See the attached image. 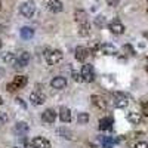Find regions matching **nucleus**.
<instances>
[{
    "label": "nucleus",
    "instance_id": "27",
    "mask_svg": "<svg viewBox=\"0 0 148 148\" xmlns=\"http://www.w3.org/2000/svg\"><path fill=\"white\" fill-rule=\"evenodd\" d=\"M8 120H9L8 114L5 113V111H0V127H2L3 125H6V123H8Z\"/></svg>",
    "mask_w": 148,
    "mask_h": 148
},
{
    "label": "nucleus",
    "instance_id": "26",
    "mask_svg": "<svg viewBox=\"0 0 148 148\" xmlns=\"http://www.w3.org/2000/svg\"><path fill=\"white\" fill-rule=\"evenodd\" d=\"M79 125H88V121H89V114L88 113H79Z\"/></svg>",
    "mask_w": 148,
    "mask_h": 148
},
{
    "label": "nucleus",
    "instance_id": "30",
    "mask_svg": "<svg viewBox=\"0 0 148 148\" xmlns=\"http://www.w3.org/2000/svg\"><path fill=\"white\" fill-rule=\"evenodd\" d=\"M119 3H120V0H107V5H108V6H111V8L117 6Z\"/></svg>",
    "mask_w": 148,
    "mask_h": 148
},
{
    "label": "nucleus",
    "instance_id": "23",
    "mask_svg": "<svg viewBox=\"0 0 148 148\" xmlns=\"http://www.w3.org/2000/svg\"><path fill=\"white\" fill-rule=\"evenodd\" d=\"M127 120L132 123V125H139V123H141V114L139 113H135V111H130V113H127Z\"/></svg>",
    "mask_w": 148,
    "mask_h": 148
},
{
    "label": "nucleus",
    "instance_id": "13",
    "mask_svg": "<svg viewBox=\"0 0 148 148\" xmlns=\"http://www.w3.org/2000/svg\"><path fill=\"white\" fill-rule=\"evenodd\" d=\"M31 145H33L34 148H51V142H49L47 139H45V138H42V136L33 138Z\"/></svg>",
    "mask_w": 148,
    "mask_h": 148
},
{
    "label": "nucleus",
    "instance_id": "6",
    "mask_svg": "<svg viewBox=\"0 0 148 148\" xmlns=\"http://www.w3.org/2000/svg\"><path fill=\"white\" fill-rule=\"evenodd\" d=\"M30 59H31L30 53H28L27 51H24V52H21V53L18 55V58H16V64H15L14 67H15V68H24V67H27L28 62H30Z\"/></svg>",
    "mask_w": 148,
    "mask_h": 148
},
{
    "label": "nucleus",
    "instance_id": "17",
    "mask_svg": "<svg viewBox=\"0 0 148 148\" xmlns=\"http://www.w3.org/2000/svg\"><path fill=\"white\" fill-rule=\"evenodd\" d=\"M99 51H101L104 55H116V53H117L116 46H113L111 43H104V45H101Z\"/></svg>",
    "mask_w": 148,
    "mask_h": 148
},
{
    "label": "nucleus",
    "instance_id": "5",
    "mask_svg": "<svg viewBox=\"0 0 148 148\" xmlns=\"http://www.w3.org/2000/svg\"><path fill=\"white\" fill-rule=\"evenodd\" d=\"M80 74H82V80L83 82L90 83L93 80V68H92V65L90 64H84L82 67V73Z\"/></svg>",
    "mask_w": 148,
    "mask_h": 148
},
{
    "label": "nucleus",
    "instance_id": "15",
    "mask_svg": "<svg viewBox=\"0 0 148 148\" xmlns=\"http://www.w3.org/2000/svg\"><path fill=\"white\" fill-rule=\"evenodd\" d=\"M56 135L64 139H68V141H73L74 139V133L71 130H68L67 127H58L56 129Z\"/></svg>",
    "mask_w": 148,
    "mask_h": 148
},
{
    "label": "nucleus",
    "instance_id": "24",
    "mask_svg": "<svg viewBox=\"0 0 148 148\" xmlns=\"http://www.w3.org/2000/svg\"><path fill=\"white\" fill-rule=\"evenodd\" d=\"M19 34H21L22 39L28 40V39H31V37L34 36V30H33L31 27H22V28H21V31H19Z\"/></svg>",
    "mask_w": 148,
    "mask_h": 148
},
{
    "label": "nucleus",
    "instance_id": "8",
    "mask_svg": "<svg viewBox=\"0 0 148 148\" xmlns=\"http://www.w3.org/2000/svg\"><path fill=\"white\" fill-rule=\"evenodd\" d=\"M89 53H90V51L83 47V46H77L76 51H74V56H76V59L79 61V62H84V61L88 59Z\"/></svg>",
    "mask_w": 148,
    "mask_h": 148
},
{
    "label": "nucleus",
    "instance_id": "22",
    "mask_svg": "<svg viewBox=\"0 0 148 148\" xmlns=\"http://www.w3.org/2000/svg\"><path fill=\"white\" fill-rule=\"evenodd\" d=\"M79 34L82 37H88L90 34V24L89 22H83V24H79Z\"/></svg>",
    "mask_w": 148,
    "mask_h": 148
},
{
    "label": "nucleus",
    "instance_id": "2",
    "mask_svg": "<svg viewBox=\"0 0 148 148\" xmlns=\"http://www.w3.org/2000/svg\"><path fill=\"white\" fill-rule=\"evenodd\" d=\"M27 82H28L27 76H15L14 80H12L10 83H8L6 89H8V92H15L18 89H22L24 86L27 84Z\"/></svg>",
    "mask_w": 148,
    "mask_h": 148
},
{
    "label": "nucleus",
    "instance_id": "38",
    "mask_svg": "<svg viewBox=\"0 0 148 148\" xmlns=\"http://www.w3.org/2000/svg\"><path fill=\"white\" fill-rule=\"evenodd\" d=\"M2 76H3V70H2V68H0V77H2Z\"/></svg>",
    "mask_w": 148,
    "mask_h": 148
},
{
    "label": "nucleus",
    "instance_id": "28",
    "mask_svg": "<svg viewBox=\"0 0 148 148\" xmlns=\"http://www.w3.org/2000/svg\"><path fill=\"white\" fill-rule=\"evenodd\" d=\"M95 24H96L98 27H102L104 24H105V18L104 16H96L95 18Z\"/></svg>",
    "mask_w": 148,
    "mask_h": 148
},
{
    "label": "nucleus",
    "instance_id": "11",
    "mask_svg": "<svg viewBox=\"0 0 148 148\" xmlns=\"http://www.w3.org/2000/svg\"><path fill=\"white\" fill-rule=\"evenodd\" d=\"M30 101H31L33 105H42V104H45V101H46V96H45L40 90H36V92H33V93L30 95Z\"/></svg>",
    "mask_w": 148,
    "mask_h": 148
},
{
    "label": "nucleus",
    "instance_id": "36",
    "mask_svg": "<svg viewBox=\"0 0 148 148\" xmlns=\"http://www.w3.org/2000/svg\"><path fill=\"white\" fill-rule=\"evenodd\" d=\"M145 70H147V71H148V58H147V59H145Z\"/></svg>",
    "mask_w": 148,
    "mask_h": 148
},
{
    "label": "nucleus",
    "instance_id": "14",
    "mask_svg": "<svg viewBox=\"0 0 148 148\" xmlns=\"http://www.w3.org/2000/svg\"><path fill=\"white\" fill-rule=\"evenodd\" d=\"M59 119H61V121L62 123H70L71 121V111H70V108L68 107H61L59 108Z\"/></svg>",
    "mask_w": 148,
    "mask_h": 148
},
{
    "label": "nucleus",
    "instance_id": "1",
    "mask_svg": "<svg viewBox=\"0 0 148 148\" xmlns=\"http://www.w3.org/2000/svg\"><path fill=\"white\" fill-rule=\"evenodd\" d=\"M62 52L59 51V49H46L45 52V59L49 65H55L58 64L61 59H62Z\"/></svg>",
    "mask_w": 148,
    "mask_h": 148
},
{
    "label": "nucleus",
    "instance_id": "32",
    "mask_svg": "<svg viewBox=\"0 0 148 148\" xmlns=\"http://www.w3.org/2000/svg\"><path fill=\"white\" fill-rule=\"evenodd\" d=\"M142 113L148 117V102H142Z\"/></svg>",
    "mask_w": 148,
    "mask_h": 148
},
{
    "label": "nucleus",
    "instance_id": "33",
    "mask_svg": "<svg viewBox=\"0 0 148 148\" xmlns=\"http://www.w3.org/2000/svg\"><path fill=\"white\" fill-rule=\"evenodd\" d=\"M123 49H125L126 52H129V55H133V49H132L130 45H125V46H123Z\"/></svg>",
    "mask_w": 148,
    "mask_h": 148
},
{
    "label": "nucleus",
    "instance_id": "31",
    "mask_svg": "<svg viewBox=\"0 0 148 148\" xmlns=\"http://www.w3.org/2000/svg\"><path fill=\"white\" fill-rule=\"evenodd\" d=\"M73 79L76 80V82H80L82 80V74L77 73V71H73Z\"/></svg>",
    "mask_w": 148,
    "mask_h": 148
},
{
    "label": "nucleus",
    "instance_id": "4",
    "mask_svg": "<svg viewBox=\"0 0 148 148\" xmlns=\"http://www.w3.org/2000/svg\"><path fill=\"white\" fill-rule=\"evenodd\" d=\"M113 99H114V107H117V108H125L129 104V98L123 92H116L113 95Z\"/></svg>",
    "mask_w": 148,
    "mask_h": 148
},
{
    "label": "nucleus",
    "instance_id": "41",
    "mask_svg": "<svg viewBox=\"0 0 148 148\" xmlns=\"http://www.w3.org/2000/svg\"><path fill=\"white\" fill-rule=\"evenodd\" d=\"M14 148H19V147H14Z\"/></svg>",
    "mask_w": 148,
    "mask_h": 148
},
{
    "label": "nucleus",
    "instance_id": "35",
    "mask_svg": "<svg viewBox=\"0 0 148 148\" xmlns=\"http://www.w3.org/2000/svg\"><path fill=\"white\" fill-rule=\"evenodd\" d=\"M16 102H18V104H19V105H21L22 108H25V104L22 102V99H21V98H16Z\"/></svg>",
    "mask_w": 148,
    "mask_h": 148
},
{
    "label": "nucleus",
    "instance_id": "9",
    "mask_svg": "<svg viewBox=\"0 0 148 148\" xmlns=\"http://www.w3.org/2000/svg\"><path fill=\"white\" fill-rule=\"evenodd\" d=\"M51 86H52L53 89H56V90H62V89H65V86H67V79L65 77H61V76L53 77L51 80Z\"/></svg>",
    "mask_w": 148,
    "mask_h": 148
},
{
    "label": "nucleus",
    "instance_id": "16",
    "mask_svg": "<svg viewBox=\"0 0 148 148\" xmlns=\"http://www.w3.org/2000/svg\"><path fill=\"white\" fill-rule=\"evenodd\" d=\"M90 101H92V104H93L96 108H99V110H105V108H107V102L104 101V98L98 96V95H92V96H90Z\"/></svg>",
    "mask_w": 148,
    "mask_h": 148
},
{
    "label": "nucleus",
    "instance_id": "20",
    "mask_svg": "<svg viewBox=\"0 0 148 148\" xmlns=\"http://www.w3.org/2000/svg\"><path fill=\"white\" fill-rule=\"evenodd\" d=\"M74 18H76V21H77L79 24L88 22V14H86L83 9H77L76 12H74Z\"/></svg>",
    "mask_w": 148,
    "mask_h": 148
},
{
    "label": "nucleus",
    "instance_id": "40",
    "mask_svg": "<svg viewBox=\"0 0 148 148\" xmlns=\"http://www.w3.org/2000/svg\"><path fill=\"white\" fill-rule=\"evenodd\" d=\"M0 8H2V2H0Z\"/></svg>",
    "mask_w": 148,
    "mask_h": 148
},
{
    "label": "nucleus",
    "instance_id": "3",
    "mask_svg": "<svg viewBox=\"0 0 148 148\" xmlns=\"http://www.w3.org/2000/svg\"><path fill=\"white\" fill-rule=\"evenodd\" d=\"M19 12H21L22 16L33 18L34 12H36V6H34L31 2H24V3H21V6H19Z\"/></svg>",
    "mask_w": 148,
    "mask_h": 148
},
{
    "label": "nucleus",
    "instance_id": "37",
    "mask_svg": "<svg viewBox=\"0 0 148 148\" xmlns=\"http://www.w3.org/2000/svg\"><path fill=\"white\" fill-rule=\"evenodd\" d=\"M2 104H3V98H2V96H0V105H2Z\"/></svg>",
    "mask_w": 148,
    "mask_h": 148
},
{
    "label": "nucleus",
    "instance_id": "25",
    "mask_svg": "<svg viewBox=\"0 0 148 148\" xmlns=\"http://www.w3.org/2000/svg\"><path fill=\"white\" fill-rule=\"evenodd\" d=\"M3 61L6 64H9V65H15L16 64V56H15V53H12V52H6V53H3Z\"/></svg>",
    "mask_w": 148,
    "mask_h": 148
},
{
    "label": "nucleus",
    "instance_id": "34",
    "mask_svg": "<svg viewBox=\"0 0 148 148\" xmlns=\"http://www.w3.org/2000/svg\"><path fill=\"white\" fill-rule=\"evenodd\" d=\"M135 148H148V144L144 142V141H141V142L136 144V147H135Z\"/></svg>",
    "mask_w": 148,
    "mask_h": 148
},
{
    "label": "nucleus",
    "instance_id": "39",
    "mask_svg": "<svg viewBox=\"0 0 148 148\" xmlns=\"http://www.w3.org/2000/svg\"><path fill=\"white\" fill-rule=\"evenodd\" d=\"M2 46H3V43H2V40H0V49H2Z\"/></svg>",
    "mask_w": 148,
    "mask_h": 148
},
{
    "label": "nucleus",
    "instance_id": "10",
    "mask_svg": "<svg viewBox=\"0 0 148 148\" xmlns=\"http://www.w3.org/2000/svg\"><path fill=\"white\" fill-rule=\"evenodd\" d=\"M47 9L52 12V14H59V12H62L64 9V5L61 0H49L47 2Z\"/></svg>",
    "mask_w": 148,
    "mask_h": 148
},
{
    "label": "nucleus",
    "instance_id": "21",
    "mask_svg": "<svg viewBox=\"0 0 148 148\" xmlns=\"http://www.w3.org/2000/svg\"><path fill=\"white\" fill-rule=\"evenodd\" d=\"M111 125H113V119L111 117H104V119L99 120V129L101 130H110L113 127Z\"/></svg>",
    "mask_w": 148,
    "mask_h": 148
},
{
    "label": "nucleus",
    "instance_id": "29",
    "mask_svg": "<svg viewBox=\"0 0 148 148\" xmlns=\"http://www.w3.org/2000/svg\"><path fill=\"white\" fill-rule=\"evenodd\" d=\"M8 27V21L5 16H0V31H3L5 28Z\"/></svg>",
    "mask_w": 148,
    "mask_h": 148
},
{
    "label": "nucleus",
    "instance_id": "19",
    "mask_svg": "<svg viewBox=\"0 0 148 148\" xmlns=\"http://www.w3.org/2000/svg\"><path fill=\"white\" fill-rule=\"evenodd\" d=\"M28 125H27V123H24V121H19V123H16V125H15V127H14V130H15V133H18V135H21V136H22V135H25L27 132H28Z\"/></svg>",
    "mask_w": 148,
    "mask_h": 148
},
{
    "label": "nucleus",
    "instance_id": "18",
    "mask_svg": "<svg viewBox=\"0 0 148 148\" xmlns=\"http://www.w3.org/2000/svg\"><path fill=\"white\" fill-rule=\"evenodd\" d=\"M99 141H101V144H102L104 148H113L116 145V142H117V139L113 138V136H101Z\"/></svg>",
    "mask_w": 148,
    "mask_h": 148
},
{
    "label": "nucleus",
    "instance_id": "12",
    "mask_svg": "<svg viewBox=\"0 0 148 148\" xmlns=\"http://www.w3.org/2000/svg\"><path fill=\"white\" fill-rule=\"evenodd\" d=\"M42 120L45 121V123H53L55 120H56V111L55 110H52V108H47V110H45V113L42 114Z\"/></svg>",
    "mask_w": 148,
    "mask_h": 148
},
{
    "label": "nucleus",
    "instance_id": "7",
    "mask_svg": "<svg viewBox=\"0 0 148 148\" xmlns=\"http://www.w3.org/2000/svg\"><path fill=\"white\" fill-rule=\"evenodd\" d=\"M108 30L113 34H116V36H120V34L125 33V25H123L119 19H113L108 24Z\"/></svg>",
    "mask_w": 148,
    "mask_h": 148
}]
</instances>
